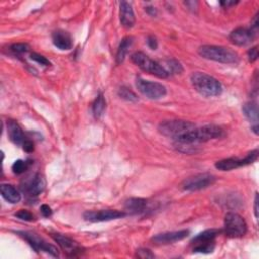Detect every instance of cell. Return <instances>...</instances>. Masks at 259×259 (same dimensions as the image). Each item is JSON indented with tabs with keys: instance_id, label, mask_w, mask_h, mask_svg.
<instances>
[{
	"instance_id": "6da1fadb",
	"label": "cell",
	"mask_w": 259,
	"mask_h": 259,
	"mask_svg": "<svg viewBox=\"0 0 259 259\" xmlns=\"http://www.w3.org/2000/svg\"><path fill=\"white\" fill-rule=\"evenodd\" d=\"M225 136L224 130L217 124H208L202 127H194L189 132L181 135L180 137L174 139L175 143L181 144H197L202 142H207L214 139H219Z\"/></svg>"
},
{
	"instance_id": "7a4b0ae2",
	"label": "cell",
	"mask_w": 259,
	"mask_h": 259,
	"mask_svg": "<svg viewBox=\"0 0 259 259\" xmlns=\"http://www.w3.org/2000/svg\"><path fill=\"white\" fill-rule=\"evenodd\" d=\"M190 81L201 95L206 97L219 96L223 92V86L221 82L215 77L203 72H194L190 76Z\"/></svg>"
},
{
	"instance_id": "3957f363",
	"label": "cell",
	"mask_w": 259,
	"mask_h": 259,
	"mask_svg": "<svg viewBox=\"0 0 259 259\" xmlns=\"http://www.w3.org/2000/svg\"><path fill=\"white\" fill-rule=\"evenodd\" d=\"M199 55L204 59L223 63V64H234L239 60L238 54L227 47L204 45L199 48Z\"/></svg>"
},
{
	"instance_id": "277c9868",
	"label": "cell",
	"mask_w": 259,
	"mask_h": 259,
	"mask_svg": "<svg viewBox=\"0 0 259 259\" xmlns=\"http://www.w3.org/2000/svg\"><path fill=\"white\" fill-rule=\"evenodd\" d=\"M131 60L132 62L137 65V66L142 69L144 72L154 75L158 78H167L168 77V73L167 71L163 68L162 65H160L159 63H157L156 61L152 60L151 58H149L146 54L142 53V52H136L131 56Z\"/></svg>"
},
{
	"instance_id": "5b68a950",
	"label": "cell",
	"mask_w": 259,
	"mask_h": 259,
	"mask_svg": "<svg viewBox=\"0 0 259 259\" xmlns=\"http://www.w3.org/2000/svg\"><path fill=\"white\" fill-rule=\"evenodd\" d=\"M194 127H196V125L190 121L171 119V120H164L160 122L158 125V131L163 136L176 139L181 135L189 132L190 130Z\"/></svg>"
},
{
	"instance_id": "8992f818",
	"label": "cell",
	"mask_w": 259,
	"mask_h": 259,
	"mask_svg": "<svg viewBox=\"0 0 259 259\" xmlns=\"http://www.w3.org/2000/svg\"><path fill=\"white\" fill-rule=\"evenodd\" d=\"M221 231L219 230H207L201 234H199L197 237H194L191 241V244L193 247L194 253H203V254H209L212 253L215 250V240L217 236L220 234Z\"/></svg>"
},
{
	"instance_id": "52a82bcc",
	"label": "cell",
	"mask_w": 259,
	"mask_h": 259,
	"mask_svg": "<svg viewBox=\"0 0 259 259\" xmlns=\"http://www.w3.org/2000/svg\"><path fill=\"white\" fill-rule=\"evenodd\" d=\"M224 229L228 237L240 238L247 233V224L239 214L228 213L225 216Z\"/></svg>"
},
{
	"instance_id": "ba28073f",
	"label": "cell",
	"mask_w": 259,
	"mask_h": 259,
	"mask_svg": "<svg viewBox=\"0 0 259 259\" xmlns=\"http://www.w3.org/2000/svg\"><path fill=\"white\" fill-rule=\"evenodd\" d=\"M217 178L211 173H199L183 180L181 188L186 191H197L208 188L216 182Z\"/></svg>"
},
{
	"instance_id": "9c48e42d",
	"label": "cell",
	"mask_w": 259,
	"mask_h": 259,
	"mask_svg": "<svg viewBox=\"0 0 259 259\" xmlns=\"http://www.w3.org/2000/svg\"><path fill=\"white\" fill-rule=\"evenodd\" d=\"M136 87L140 93H142L147 98L153 100L160 99L164 97L167 93L166 87L164 85L158 82H153L142 78H138L136 80Z\"/></svg>"
},
{
	"instance_id": "30bf717a",
	"label": "cell",
	"mask_w": 259,
	"mask_h": 259,
	"mask_svg": "<svg viewBox=\"0 0 259 259\" xmlns=\"http://www.w3.org/2000/svg\"><path fill=\"white\" fill-rule=\"evenodd\" d=\"M258 153H259L258 149H255V150H252L251 152H249L243 159L227 158V159L220 160L216 163V168H218L219 170H222V171H230V170L242 167V166L250 165L257 160Z\"/></svg>"
},
{
	"instance_id": "8fae6325",
	"label": "cell",
	"mask_w": 259,
	"mask_h": 259,
	"mask_svg": "<svg viewBox=\"0 0 259 259\" xmlns=\"http://www.w3.org/2000/svg\"><path fill=\"white\" fill-rule=\"evenodd\" d=\"M18 234L22 236L32 246V248L35 251L37 252L43 251V252L49 253L54 257H59L58 249L55 246L47 243L43 238L39 237L37 234L32 232H18Z\"/></svg>"
},
{
	"instance_id": "7c38bea8",
	"label": "cell",
	"mask_w": 259,
	"mask_h": 259,
	"mask_svg": "<svg viewBox=\"0 0 259 259\" xmlns=\"http://www.w3.org/2000/svg\"><path fill=\"white\" fill-rule=\"evenodd\" d=\"M124 212L117 210H100V211H87L83 214V218L87 222L99 223V222H108L112 220H117L125 217Z\"/></svg>"
},
{
	"instance_id": "4fadbf2b",
	"label": "cell",
	"mask_w": 259,
	"mask_h": 259,
	"mask_svg": "<svg viewBox=\"0 0 259 259\" xmlns=\"http://www.w3.org/2000/svg\"><path fill=\"white\" fill-rule=\"evenodd\" d=\"M45 180L41 174H35L25 180L22 184V190L30 198L38 197L45 189Z\"/></svg>"
},
{
	"instance_id": "5bb4252c",
	"label": "cell",
	"mask_w": 259,
	"mask_h": 259,
	"mask_svg": "<svg viewBox=\"0 0 259 259\" xmlns=\"http://www.w3.org/2000/svg\"><path fill=\"white\" fill-rule=\"evenodd\" d=\"M53 238L61 247V249L68 256H76L78 254H81V247L77 244V242H75L71 238L61 234H54Z\"/></svg>"
},
{
	"instance_id": "9a60e30c",
	"label": "cell",
	"mask_w": 259,
	"mask_h": 259,
	"mask_svg": "<svg viewBox=\"0 0 259 259\" xmlns=\"http://www.w3.org/2000/svg\"><path fill=\"white\" fill-rule=\"evenodd\" d=\"M188 235H189L188 230L167 232V233H162L154 236L152 238V242H154L157 245H168V244H173L175 242H179L185 239L186 237H188Z\"/></svg>"
},
{
	"instance_id": "2e32d148",
	"label": "cell",
	"mask_w": 259,
	"mask_h": 259,
	"mask_svg": "<svg viewBox=\"0 0 259 259\" xmlns=\"http://www.w3.org/2000/svg\"><path fill=\"white\" fill-rule=\"evenodd\" d=\"M229 39L234 45L242 47L251 44L255 39V34L252 30L246 28H238L230 34Z\"/></svg>"
},
{
	"instance_id": "e0dca14e",
	"label": "cell",
	"mask_w": 259,
	"mask_h": 259,
	"mask_svg": "<svg viewBox=\"0 0 259 259\" xmlns=\"http://www.w3.org/2000/svg\"><path fill=\"white\" fill-rule=\"evenodd\" d=\"M119 20H120L121 25L126 29L133 28L135 23H136V18H135L133 8H132L131 5L126 3V2L120 3V6H119Z\"/></svg>"
},
{
	"instance_id": "ac0fdd59",
	"label": "cell",
	"mask_w": 259,
	"mask_h": 259,
	"mask_svg": "<svg viewBox=\"0 0 259 259\" xmlns=\"http://www.w3.org/2000/svg\"><path fill=\"white\" fill-rule=\"evenodd\" d=\"M53 44L62 51H67L72 48V39L69 33L63 30H58L53 34Z\"/></svg>"
},
{
	"instance_id": "d6986e66",
	"label": "cell",
	"mask_w": 259,
	"mask_h": 259,
	"mask_svg": "<svg viewBox=\"0 0 259 259\" xmlns=\"http://www.w3.org/2000/svg\"><path fill=\"white\" fill-rule=\"evenodd\" d=\"M7 127L10 140L16 145H23L26 138L20 124L16 120L9 119L7 122Z\"/></svg>"
},
{
	"instance_id": "ffe728a7",
	"label": "cell",
	"mask_w": 259,
	"mask_h": 259,
	"mask_svg": "<svg viewBox=\"0 0 259 259\" xmlns=\"http://www.w3.org/2000/svg\"><path fill=\"white\" fill-rule=\"evenodd\" d=\"M0 192H2L3 198L11 204H18L22 200L20 191L12 184H2Z\"/></svg>"
},
{
	"instance_id": "44dd1931",
	"label": "cell",
	"mask_w": 259,
	"mask_h": 259,
	"mask_svg": "<svg viewBox=\"0 0 259 259\" xmlns=\"http://www.w3.org/2000/svg\"><path fill=\"white\" fill-rule=\"evenodd\" d=\"M147 207V201L145 199H130L124 204V209L127 213L132 215H137L143 213Z\"/></svg>"
},
{
	"instance_id": "7402d4cb",
	"label": "cell",
	"mask_w": 259,
	"mask_h": 259,
	"mask_svg": "<svg viewBox=\"0 0 259 259\" xmlns=\"http://www.w3.org/2000/svg\"><path fill=\"white\" fill-rule=\"evenodd\" d=\"M132 44H133L132 37H125L121 40V42L118 46V49H117V53H116V63L117 64H121L124 61Z\"/></svg>"
},
{
	"instance_id": "603a6c76",
	"label": "cell",
	"mask_w": 259,
	"mask_h": 259,
	"mask_svg": "<svg viewBox=\"0 0 259 259\" xmlns=\"http://www.w3.org/2000/svg\"><path fill=\"white\" fill-rule=\"evenodd\" d=\"M243 112L245 116L254 124L258 122V105L256 102L251 101L243 106Z\"/></svg>"
},
{
	"instance_id": "cb8c5ba5",
	"label": "cell",
	"mask_w": 259,
	"mask_h": 259,
	"mask_svg": "<svg viewBox=\"0 0 259 259\" xmlns=\"http://www.w3.org/2000/svg\"><path fill=\"white\" fill-rule=\"evenodd\" d=\"M106 108V101L104 99L103 94L99 93L95 99V101L93 102L92 105V110H93V114L96 118H99L103 115L104 110Z\"/></svg>"
},
{
	"instance_id": "d4e9b609",
	"label": "cell",
	"mask_w": 259,
	"mask_h": 259,
	"mask_svg": "<svg viewBox=\"0 0 259 259\" xmlns=\"http://www.w3.org/2000/svg\"><path fill=\"white\" fill-rule=\"evenodd\" d=\"M163 68L167 71L168 74H180L183 72L182 65L180 64V62H178L175 59L167 60L165 62V66H163Z\"/></svg>"
},
{
	"instance_id": "484cf974",
	"label": "cell",
	"mask_w": 259,
	"mask_h": 259,
	"mask_svg": "<svg viewBox=\"0 0 259 259\" xmlns=\"http://www.w3.org/2000/svg\"><path fill=\"white\" fill-rule=\"evenodd\" d=\"M118 96L126 101L130 102H137L138 101V96L136 95V93L134 91H132L131 89H128L127 87H120L118 89Z\"/></svg>"
},
{
	"instance_id": "4316f807",
	"label": "cell",
	"mask_w": 259,
	"mask_h": 259,
	"mask_svg": "<svg viewBox=\"0 0 259 259\" xmlns=\"http://www.w3.org/2000/svg\"><path fill=\"white\" fill-rule=\"evenodd\" d=\"M27 168H28V162L21 160V159L15 161V163L12 166L13 172L15 174H22L27 170Z\"/></svg>"
},
{
	"instance_id": "83f0119b",
	"label": "cell",
	"mask_w": 259,
	"mask_h": 259,
	"mask_svg": "<svg viewBox=\"0 0 259 259\" xmlns=\"http://www.w3.org/2000/svg\"><path fill=\"white\" fill-rule=\"evenodd\" d=\"M11 50L16 53V54H24L27 53L30 50V47L28 44H24V43H18V44H14L11 47Z\"/></svg>"
},
{
	"instance_id": "f1b7e54d",
	"label": "cell",
	"mask_w": 259,
	"mask_h": 259,
	"mask_svg": "<svg viewBox=\"0 0 259 259\" xmlns=\"http://www.w3.org/2000/svg\"><path fill=\"white\" fill-rule=\"evenodd\" d=\"M15 216L17 218H19L20 220H23V221H26V222H32L35 220V217L32 213H30L29 211H26V210H21L19 211L18 213L15 214Z\"/></svg>"
},
{
	"instance_id": "f546056e",
	"label": "cell",
	"mask_w": 259,
	"mask_h": 259,
	"mask_svg": "<svg viewBox=\"0 0 259 259\" xmlns=\"http://www.w3.org/2000/svg\"><path fill=\"white\" fill-rule=\"evenodd\" d=\"M30 57H31V59H32L33 61H35V62H37V63L43 65V66H50V65H51V62H50L46 57H44V56H42V55H40V54L33 53V54H31Z\"/></svg>"
},
{
	"instance_id": "4dcf8cb0",
	"label": "cell",
	"mask_w": 259,
	"mask_h": 259,
	"mask_svg": "<svg viewBox=\"0 0 259 259\" xmlns=\"http://www.w3.org/2000/svg\"><path fill=\"white\" fill-rule=\"evenodd\" d=\"M136 256L138 258H142V259L154 258V254L149 249H139V250H137Z\"/></svg>"
},
{
	"instance_id": "1f68e13d",
	"label": "cell",
	"mask_w": 259,
	"mask_h": 259,
	"mask_svg": "<svg viewBox=\"0 0 259 259\" xmlns=\"http://www.w3.org/2000/svg\"><path fill=\"white\" fill-rule=\"evenodd\" d=\"M248 59L251 63L255 62L258 59V48L253 47L248 51Z\"/></svg>"
},
{
	"instance_id": "d6a6232c",
	"label": "cell",
	"mask_w": 259,
	"mask_h": 259,
	"mask_svg": "<svg viewBox=\"0 0 259 259\" xmlns=\"http://www.w3.org/2000/svg\"><path fill=\"white\" fill-rule=\"evenodd\" d=\"M147 45L148 47L151 49V50H156L157 47H158V42H157V39L153 36H149L147 38Z\"/></svg>"
},
{
	"instance_id": "836d02e7",
	"label": "cell",
	"mask_w": 259,
	"mask_h": 259,
	"mask_svg": "<svg viewBox=\"0 0 259 259\" xmlns=\"http://www.w3.org/2000/svg\"><path fill=\"white\" fill-rule=\"evenodd\" d=\"M23 149H24L26 152H28V153L33 152V151H34V149H35L34 143H33L31 140L26 139V140H25V142L23 143Z\"/></svg>"
},
{
	"instance_id": "e575fe53",
	"label": "cell",
	"mask_w": 259,
	"mask_h": 259,
	"mask_svg": "<svg viewBox=\"0 0 259 259\" xmlns=\"http://www.w3.org/2000/svg\"><path fill=\"white\" fill-rule=\"evenodd\" d=\"M40 210H41L42 215H43L45 218H49V217H51V216H52V214H53L52 209H51L48 205H42Z\"/></svg>"
},
{
	"instance_id": "d590c367",
	"label": "cell",
	"mask_w": 259,
	"mask_h": 259,
	"mask_svg": "<svg viewBox=\"0 0 259 259\" xmlns=\"http://www.w3.org/2000/svg\"><path fill=\"white\" fill-rule=\"evenodd\" d=\"M145 10H146V12H147L150 16L156 17V15H157V10H156L155 8H153V7H148V8H146Z\"/></svg>"
},
{
	"instance_id": "8d00e7d4",
	"label": "cell",
	"mask_w": 259,
	"mask_h": 259,
	"mask_svg": "<svg viewBox=\"0 0 259 259\" xmlns=\"http://www.w3.org/2000/svg\"><path fill=\"white\" fill-rule=\"evenodd\" d=\"M254 214H255V217L258 218V193H256L255 201H254Z\"/></svg>"
},
{
	"instance_id": "74e56055",
	"label": "cell",
	"mask_w": 259,
	"mask_h": 259,
	"mask_svg": "<svg viewBox=\"0 0 259 259\" xmlns=\"http://www.w3.org/2000/svg\"><path fill=\"white\" fill-rule=\"evenodd\" d=\"M238 3H235V2H222L221 3V6H223L224 8H230V7H233V6H236Z\"/></svg>"
}]
</instances>
